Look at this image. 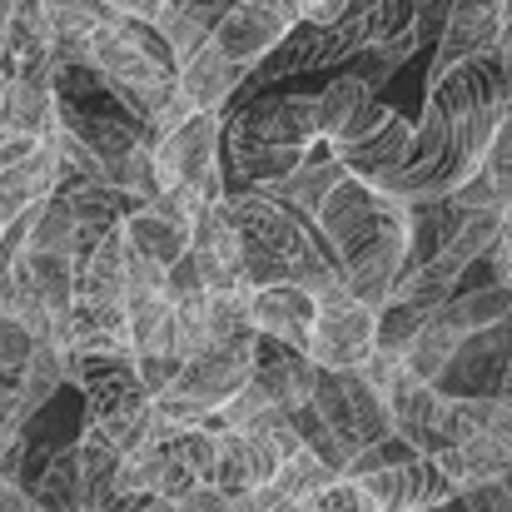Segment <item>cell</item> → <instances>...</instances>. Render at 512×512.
Wrapping results in <instances>:
<instances>
[{
    "instance_id": "4dcf8cb0",
    "label": "cell",
    "mask_w": 512,
    "mask_h": 512,
    "mask_svg": "<svg viewBox=\"0 0 512 512\" xmlns=\"http://www.w3.org/2000/svg\"><path fill=\"white\" fill-rule=\"evenodd\" d=\"M423 319H428V314H418V309H408V304H383V309H378V348H383V353H403L408 339L423 329Z\"/></svg>"
},
{
    "instance_id": "3957f363",
    "label": "cell",
    "mask_w": 512,
    "mask_h": 512,
    "mask_svg": "<svg viewBox=\"0 0 512 512\" xmlns=\"http://www.w3.org/2000/svg\"><path fill=\"white\" fill-rule=\"evenodd\" d=\"M224 214H229V224H234L244 239H254V244H264L269 254L284 259L294 289L324 294V289H339L343 284L339 264H334V254L319 244L314 224L294 219V214L279 209L274 199H264V194H254V189H229V194H224Z\"/></svg>"
},
{
    "instance_id": "836d02e7",
    "label": "cell",
    "mask_w": 512,
    "mask_h": 512,
    "mask_svg": "<svg viewBox=\"0 0 512 512\" xmlns=\"http://www.w3.org/2000/svg\"><path fill=\"white\" fill-rule=\"evenodd\" d=\"M458 503H463V512H512V488L508 478L503 483H483V488L458 493Z\"/></svg>"
},
{
    "instance_id": "277c9868",
    "label": "cell",
    "mask_w": 512,
    "mask_h": 512,
    "mask_svg": "<svg viewBox=\"0 0 512 512\" xmlns=\"http://www.w3.org/2000/svg\"><path fill=\"white\" fill-rule=\"evenodd\" d=\"M219 145H224V115H189L174 130H165L150 145L160 194H184V199H199V204H219L229 194Z\"/></svg>"
},
{
    "instance_id": "5b68a950",
    "label": "cell",
    "mask_w": 512,
    "mask_h": 512,
    "mask_svg": "<svg viewBox=\"0 0 512 512\" xmlns=\"http://www.w3.org/2000/svg\"><path fill=\"white\" fill-rule=\"evenodd\" d=\"M115 488L150 493L179 508L194 488H209V428H165L155 443L120 458Z\"/></svg>"
},
{
    "instance_id": "8d00e7d4",
    "label": "cell",
    "mask_w": 512,
    "mask_h": 512,
    "mask_svg": "<svg viewBox=\"0 0 512 512\" xmlns=\"http://www.w3.org/2000/svg\"><path fill=\"white\" fill-rule=\"evenodd\" d=\"M498 65L512 75V0H498V40H493Z\"/></svg>"
},
{
    "instance_id": "74e56055",
    "label": "cell",
    "mask_w": 512,
    "mask_h": 512,
    "mask_svg": "<svg viewBox=\"0 0 512 512\" xmlns=\"http://www.w3.org/2000/svg\"><path fill=\"white\" fill-rule=\"evenodd\" d=\"M35 145H40V140H20V135H5V130H0V170L20 165V160H25Z\"/></svg>"
},
{
    "instance_id": "e575fe53",
    "label": "cell",
    "mask_w": 512,
    "mask_h": 512,
    "mask_svg": "<svg viewBox=\"0 0 512 512\" xmlns=\"http://www.w3.org/2000/svg\"><path fill=\"white\" fill-rule=\"evenodd\" d=\"M453 5L458 0H418V20H413V30H418V45L433 35H443V25H448V15H453Z\"/></svg>"
},
{
    "instance_id": "44dd1931",
    "label": "cell",
    "mask_w": 512,
    "mask_h": 512,
    "mask_svg": "<svg viewBox=\"0 0 512 512\" xmlns=\"http://www.w3.org/2000/svg\"><path fill=\"white\" fill-rule=\"evenodd\" d=\"M55 189H60V155H55V140H40L20 165L0 170V234L15 219H25L35 204H45Z\"/></svg>"
},
{
    "instance_id": "8992f818",
    "label": "cell",
    "mask_w": 512,
    "mask_h": 512,
    "mask_svg": "<svg viewBox=\"0 0 512 512\" xmlns=\"http://www.w3.org/2000/svg\"><path fill=\"white\" fill-rule=\"evenodd\" d=\"M498 219H503V214H463V224L448 234V244H443L428 264H418L413 274H403V279L393 284L388 304H408V309H418V314H433L438 304H448V299L458 294L463 274H468L478 259H488V249H493V239H498Z\"/></svg>"
},
{
    "instance_id": "f1b7e54d",
    "label": "cell",
    "mask_w": 512,
    "mask_h": 512,
    "mask_svg": "<svg viewBox=\"0 0 512 512\" xmlns=\"http://www.w3.org/2000/svg\"><path fill=\"white\" fill-rule=\"evenodd\" d=\"M150 30L160 35V45L170 50L174 65H184V60H194V55L209 45L214 20H209V15H199V10H184V5H165V10H160V20H155Z\"/></svg>"
},
{
    "instance_id": "cb8c5ba5",
    "label": "cell",
    "mask_w": 512,
    "mask_h": 512,
    "mask_svg": "<svg viewBox=\"0 0 512 512\" xmlns=\"http://www.w3.org/2000/svg\"><path fill=\"white\" fill-rule=\"evenodd\" d=\"M339 179H343V165H339V160H329V155H314V160H304V165H299L294 174H284V179H274V184H264V189H254V194H264V199H274L279 209H289L294 219L314 224V214H319L324 194H329Z\"/></svg>"
},
{
    "instance_id": "5bb4252c",
    "label": "cell",
    "mask_w": 512,
    "mask_h": 512,
    "mask_svg": "<svg viewBox=\"0 0 512 512\" xmlns=\"http://www.w3.org/2000/svg\"><path fill=\"white\" fill-rule=\"evenodd\" d=\"M423 100H433L453 125L473 110H488V105H508L512 100V75L498 65V55H478V60H463L453 65L443 80L423 85Z\"/></svg>"
},
{
    "instance_id": "9c48e42d",
    "label": "cell",
    "mask_w": 512,
    "mask_h": 512,
    "mask_svg": "<svg viewBox=\"0 0 512 512\" xmlns=\"http://www.w3.org/2000/svg\"><path fill=\"white\" fill-rule=\"evenodd\" d=\"M408 214L403 199H388L378 194L373 184L343 174L339 184L324 194L319 214H314V229H319V244L334 254V264H343L348 254H358L363 244H373L388 224H398Z\"/></svg>"
},
{
    "instance_id": "7a4b0ae2",
    "label": "cell",
    "mask_w": 512,
    "mask_h": 512,
    "mask_svg": "<svg viewBox=\"0 0 512 512\" xmlns=\"http://www.w3.org/2000/svg\"><path fill=\"white\" fill-rule=\"evenodd\" d=\"M224 145L239 189H264L294 174L319 150V95H259L234 105L224 120Z\"/></svg>"
},
{
    "instance_id": "d590c367",
    "label": "cell",
    "mask_w": 512,
    "mask_h": 512,
    "mask_svg": "<svg viewBox=\"0 0 512 512\" xmlns=\"http://www.w3.org/2000/svg\"><path fill=\"white\" fill-rule=\"evenodd\" d=\"M100 5L120 20H135V25H155L160 10H165V0H100Z\"/></svg>"
},
{
    "instance_id": "d6986e66",
    "label": "cell",
    "mask_w": 512,
    "mask_h": 512,
    "mask_svg": "<svg viewBox=\"0 0 512 512\" xmlns=\"http://www.w3.org/2000/svg\"><path fill=\"white\" fill-rule=\"evenodd\" d=\"M0 130L20 140H50L55 130V70L50 65L10 75L0 95Z\"/></svg>"
},
{
    "instance_id": "ffe728a7",
    "label": "cell",
    "mask_w": 512,
    "mask_h": 512,
    "mask_svg": "<svg viewBox=\"0 0 512 512\" xmlns=\"http://www.w3.org/2000/svg\"><path fill=\"white\" fill-rule=\"evenodd\" d=\"M279 413H299V408H309V398H314V383H319V368L304 358V353H289V348H279V343L259 339L254 348V378H249Z\"/></svg>"
},
{
    "instance_id": "4fadbf2b",
    "label": "cell",
    "mask_w": 512,
    "mask_h": 512,
    "mask_svg": "<svg viewBox=\"0 0 512 512\" xmlns=\"http://www.w3.org/2000/svg\"><path fill=\"white\" fill-rule=\"evenodd\" d=\"M189 264L204 284V294H249L244 289V269H239V234L224 214V199L209 204L194 229H189Z\"/></svg>"
},
{
    "instance_id": "83f0119b",
    "label": "cell",
    "mask_w": 512,
    "mask_h": 512,
    "mask_svg": "<svg viewBox=\"0 0 512 512\" xmlns=\"http://www.w3.org/2000/svg\"><path fill=\"white\" fill-rule=\"evenodd\" d=\"M418 55V35H398V40H383V45H363L353 60H343V75L358 80L368 95L388 90V80Z\"/></svg>"
},
{
    "instance_id": "603a6c76",
    "label": "cell",
    "mask_w": 512,
    "mask_h": 512,
    "mask_svg": "<svg viewBox=\"0 0 512 512\" xmlns=\"http://www.w3.org/2000/svg\"><path fill=\"white\" fill-rule=\"evenodd\" d=\"M433 468L453 483V493L483 488V483H503L512 473V448L493 438H473V443H453L433 453Z\"/></svg>"
},
{
    "instance_id": "52a82bcc",
    "label": "cell",
    "mask_w": 512,
    "mask_h": 512,
    "mask_svg": "<svg viewBox=\"0 0 512 512\" xmlns=\"http://www.w3.org/2000/svg\"><path fill=\"white\" fill-rule=\"evenodd\" d=\"M358 373L373 383V393H378V403L388 413L393 438L408 443L418 458H433L438 453V403H443L438 388L423 383V378H413L403 368V358L398 353H383V348H373V358Z\"/></svg>"
},
{
    "instance_id": "2e32d148",
    "label": "cell",
    "mask_w": 512,
    "mask_h": 512,
    "mask_svg": "<svg viewBox=\"0 0 512 512\" xmlns=\"http://www.w3.org/2000/svg\"><path fill=\"white\" fill-rule=\"evenodd\" d=\"M189 219L170 209L165 199H155V204H135L130 214H125V224H120V239H125V249L135 254V259H145V264H155V269H174L184 254H189Z\"/></svg>"
},
{
    "instance_id": "d4e9b609",
    "label": "cell",
    "mask_w": 512,
    "mask_h": 512,
    "mask_svg": "<svg viewBox=\"0 0 512 512\" xmlns=\"http://www.w3.org/2000/svg\"><path fill=\"white\" fill-rule=\"evenodd\" d=\"M0 55H5L10 75H25V70L50 65V20H45V0H10Z\"/></svg>"
},
{
    "instance_id": "d6a6232c",
    "label": "cell",
    "mask_w": 512,
    "mask_h": 512,
    "mask_svg": "<svg viewBox=\"0 0 512 512\" xmlns=\"http://www.w3.org/2000/svg\"><path fill=\"white\" fill-rule=\"evenodd\" d=\"M35 339L15 324V319H0V383H20V368L30 363Z\"/></svg>"
},
{
    "instance_id": "ba28073f",
    "label": "cell",
    "mask_w": 512,
    "mask_h": 512,
    "mask_svg": "<svg viewBox=\"0 0 512 512\" xmlns=\"http://www.w3.org/2000/svg\"><path fill=\"white\" fill-rule=\"evenodd\" d=\"M378 348V314L363 309L348 289H324L314 294V329L304 358L319 373H358Z\"/></svg>"
},
{
    "instance_id": "ab89813d",
    "label": "cell",
    "mask_w": 512,
    "mask_h": 512,
    "mask_svg": "<svg viewBox=\"0 0 512 512\" xmlns=\"http://www.w3.org/2000/svg\"><path fill=\"white\" fill-rule=\"evenodd\" d=\"M219 512H264V508L254 503V493H244V498H229V503H224Z\"/></svg>"
},
{
    "instance_id": "1f68e13d",
    "label": "cell",
    "mask_w": 512,
    "mask_h": 512,
    "mask_svg": "<svg viewBox=\"0 0 512 512\" xmlns=\"http://www.w3.org/2000/svg\"><path fill=\"white\" fill-rule=\"evenodd\" d=\"M299 512H373V503H368V493L353 478H334L329 488H319L314 498H304Z\"/></svg>"
},
{
    "instance_id": "6da1fadb",
    "label": "cell",
    "mask_w": 512,
    "mask_h": 512,
    "mask_svg": "<svg viewBox=\"0 0 512 512\" xmlns=\"http://www.w3.org/2000/svg\"><path fill=\"white\" fill-rule=\"evenodd\" d=\"M90 70L105 80L120 115L145 130V145H155L170 120L174 85H179V65L160 45V35L150 25H135L105 10V20L90 30Z\"/></svg>"
},
{
    "instance_id": "ac0fdd59",
    "label": "cell",
    "mask_w": 512,
    "mask_h": 512,
    "mask_svg": "<svg viewBox=\"0 0 512 512\" xmlns=\"http://www.w3.org/2000/svg\"><path fill=\"white\" fill-rule=\"evenodd\" d=\"M249 329L259 339L289 348V353H304L309 348V329H314V294H304L294 284L254 289L249 294Z\"/></svg>"
},
{
    "instance_id": "e0dca14e",
    "label": "cell",
    "mask_w": 512,
    "mask_h": 512,
    "mask_svg": "<svg viewBox=\"0 0 512 512\" xmlns=\"http://www.w3.org/2000/svg\"><path fill=\"white\" fill-rule=\"evenodd\" d=\"M493 40H498V0H458L448 25H443V35H438V50H433V65H428V85L443 80L463 60L493 55Z\"/></svg>"
},
{
    "instance_id": "9a60e30c",
    "label": "cell",
    "mask_w": 512,
    "mask_h": 512,
    "mask_svg": "<svg viewBox=\"0 0 512 512\" xmlns=\"http://www.w3.org/2000/svg\"><path fill=\"white\" fill-rule=\"evenodd\" d=\"M60 194L70 204V264H80L105 234H115L125 224V214L135 209L120 189L110 184H90V179H60Z\"/></svg>"
},
{
    "instance_id": "4316f807",
    "label": "cell",
    "mask_w": 512,
    "mask_h": 512,
    "mask_svg": "<svg viewBox=\"0 0 512 512\" xmlns=\"http://www.w3.org/2000/svg\"><path fill=\"white\" fill-rule=\"evenodd\" d=\"M30 503L40 512H85V488H80V468H75V443L50 453L45 473L30 483Z\"/></svg>"
},
{
    "instance_id": "7c38bea8",
    "label": "cell",
    "mask_w": 512,
    "mask_h": 512,
    "mask_svg": "<svg viewBox=\"0 0 512 512\" xmlns=\"http://www.w3.org/2000/svg\"><path fill=\"white\" fill-rule=\"evenodd\" d=\"M353 483L368 493L373 512H433L458 503L453 483L433 468V458H408L398 468H378V473H363Z\"/></svg>"
},
{
    "instance_id": "f546056e",
    "label": "cell",
    "mask_w": 512,
    "mask_h": 512,
    "mask_svg": "<svg viewBox=\"0 0 512 512\" xmlns=\"http://www.w3.org/2000/svg\"><path fill=\"white\" fill-rule=\"evenodd\" d=\"M413 20H418V0H373L368 5V45H383V40H398V35H418Z\"/></svg>"
},
{
    "instance_id": "b9f144b4",
    "label": "cell",
    "mask_w": 512,
    "mask_h": 512,
    "mask_svg": "<svg viewBox=\"0 0 512 512\" xmlns=\"http://www.w3.org/2000/svg\"><path fill=\"white\" fill-rule=\"evenodd\" d=\"M508 488H512V473H508Z\"/></svg>"
},
{
    "instance_id": "8fae6325",
    "label": "cell",
    "mask_w": 512,
    "mask_h": 512,
    "mask_svg": "<svg viewBox=\"0 0 512 512\" xmlns=\"http://www.w3.org/2000/svg\"><path fill=\"white\" fill-rule=\"evenodd\" d=\"M65 383H75L85 398L80 423H100L150 398L140 383L135 353H65Z\"/></svg>"
},
{
    "instance_id": "30bf717a",
    "label": "cell",
    "mask_w": 512,
    "mask_h": 512,
    "mask_svg": "<svg viewBox=\"0 0 512 512\" xmlns=\"http://www.w3.org/2000/svg\"><path fill=\"white\" fill-rule=\"evenodd\" d=\"M299 25V10L289 0H234L219 25L209 30V50H219L229 65H239L244 75L259 70V60Z\"/></svg>"
},
{
    "instance_id": "484cf974",
    "label": "cell",
    "mask_w": 512,
    "mask_h": 512,
    "mask_svg": "<svg viewBox=\"0 0 512 512\" xmlns=\"http://www.w3.org/2000/svg\"><path fill=\"white\" fill-rule=\"evenodd\" d=\"M60 383H65V353L55 343H35V353L20 368V383H15V403H20V423L25 428L50 408V398L60 393Z\"/></svg>"
},
{
    "instance_id": "f35d334b",
    "label": "cell",
    "mask_w": 512,
    "mask_h": 512,
    "mask_svg": "<svg viewBox=\"0 0 512 512\" xmlns=\"http://www.w3.org/2000/svg\"><path fill=\"white\" fill-rule=\"evenodd\" d=\"M498 398L512 403V329H508V363H503V378H498Z\"/></svg>"
},
{
    "instance_id": "60d3db41",
    "label": "cell",
    "mask_w": 512,
    "mask_h": 512,
    "mask_svg": "<svg viewBox=\"0 0 512 512\" xmlns=\"http://www.w3.org/2000/svg\"><path fill=\"white\" fill-rule=\"evenodd\" d=\"M274 512H299V503H294V508H274Z\"/></svg>"
},
{
    "instance_id": "7402d4cb",
    "label": "cell",
    "mask_w": 512,
    "mask_h": 512,
    "mask_svg": "<svg viewBox=\"0 0 512 512\" xmlns=\"http://www.w3.org/2000/svg\"><path fill=\"white\" fill-rule=\"evenodd\" d=\"M493 438L512 448V403L503 398H443L438 403V448Z\"/></svg>"
}]
</instances>
